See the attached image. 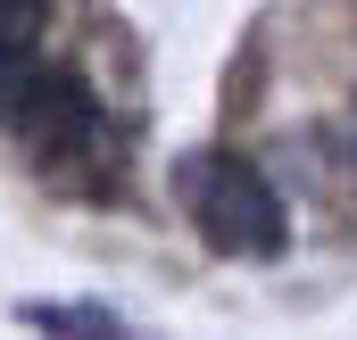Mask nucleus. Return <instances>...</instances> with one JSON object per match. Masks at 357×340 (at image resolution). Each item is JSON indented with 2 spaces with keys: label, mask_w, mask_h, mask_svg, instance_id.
Returning <instances> with one entry per match:
<instances>
[{
  "label": "nucleus",
  "mask_w": 357,
  "mask_h": 340,
  "mask_svg": "<svg viewBox=\"0 0 357 340\" xmlns=\"http://www.w3.org/2000/svg\"><path fill=\"white\" fill-rule=\"evenodd\" d=\"M175 191H183V216L199 224V241L216 257H241V265H266L291 241V216H282V191L250 158L233 150H191L175 158Z\"/></svg>",
  "instance_id": "nucleus-1"
},
{
  "label": "nucleus",
  "mask_w": 357,
  "mask_h": 340,
  "mask_svg": "<svg viewBox=\"0 0 357 340\" xmlns=\"http://www.w3.org/2000/svg\"><path fill=\"white\" fill-rule=\"evenodd\" d=\"M0 125L25 133L42 158H91V150H108V116L84 91V75L50 67L33 42H8V33H0Z\"/></svg>",
  "instance_id": "nucleus-2"
},
{
  "label": "nucleus",
  "mask_w": 357,
  "mask_h": 340,
  "mask_svg": "<svg viewBox=\"0 0 357 340\" xmlns=\"http://www.w3.org/2000/svg\"><path fill=\"white\" fill-rule=\"evenodd\" d=\"M17 316H25L33 332H84V340H116L125 332V316L100 307V299H25Z\"/></svg>",
  "instance_id": "nucleus-3"
}]
</instances>
